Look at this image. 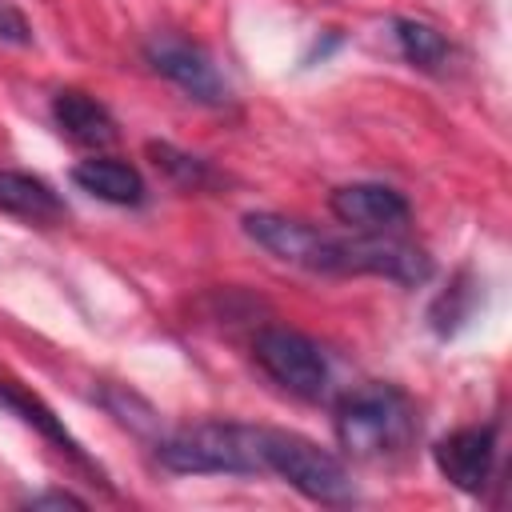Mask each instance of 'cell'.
Masks as SVG:
<instances>
[{"mask_svg":"<svg viewBox=\"0 0 512 512\" xmlns=\"http://www.w3.org/2000/svg\"><path fill=\"white\" fill-rule=\"evenodd\" d=\"M416 436V408L392 384H364L336 404V440L352 460H392Z\"/></svg>","mask_w":512,"mask_h":512,"instance_id":"obj_1","label":"cell"},{"mask_svg":"<svg viewBox=\"0 0 512 512\" xmlns=\"http://www.w3.org/2000/svg\"><path fill=\"white\" fill-rule=\"evenodd\" d=\"M156 460L168 472H228L256 476L264 472V428L232 420H200L156 436Z\"/></svg>","mask_w":512,"mask_h":512,"instance_id":"obj_2","label":"cell"},{"mask_svg":"<svg viewBox=\"0 0 512 512\" xmlns=\"http://www.w3.org/2000/svg\"><path fill=\"white\" fill-rule=\"evenodd\" d=\"M264 472H276L300 496H308L316 504H352L356 500V484H352L348 468L328 448H320L316 440H308L300 432L264 428Z\"/></svg>","mask_w":512,"mask_h":512,"instance_id":"obj_3","label":"cell"},{"mask_svg":"<svg viewBox=\"0 0 512 512\" xmlns=\"http://www.w3.org/2000/svg\"><path fill=\"white\" fill-rule=\"evenodd\" d=\"M244 232L284 264H296V268H308V272H328V276H348L344 240L324 236L320 228H312L304 220H292V216H280V212H248Z\"/></svg>","mask_w":512,"mask_h":512,"instance_id":"obj_4","label":"cell"},{"mask_svg":"<svg viewBox=\"0 0 512 512\" xmlns=\"http://www.w3.org/2000/svg\"><path fill=\"white\" fill-rule=\"evenodd\" d=\"M252 356L284 392H292L300 400H316L328 388V364L304 332L260 328L256 340H252Z\"/></svg>","mask_w":512,"mask_h":512,"instance_id":"obj_5","label":"cell"},{"mask_svg":"<svg viewBox=\"0 0 512 512\" xmlns=\"http://www.w3.org/2000/svg\"><path fill=\"white\" fill-rule=\"evenodd\" d=\"M144 56L164 80H172L192 100H200V104H224L228 100V84L200 44H192L176 32H160L144 44Z\"/></svg>","mask_w":512,"mask_h":512,"instance_id":"obj_6","label":"cell"},{"mask_svg":"<svg viewBox=\"0 0 512 512\" xmlns=\"http://www.w3.org/2000/svg\"><path fill=\"white\" fill-rule=\"evenodd\" d=\"M432 460L440 468V476L468 492V496H480L488 476H492V464H496V428L484 424V428H456L448 432L436 448H432Z\"/></svg>","mask_w":512,"mask_h":512,"instance_id":"obj_7","label":"cell"},{"mask_svg":"<svg viewBox=\"0 0 512 512\" xmlns=\"http://www.w3.org/2000/svg\"><path fill=\"white\" fill-rule=\"evenodd\" d=\"M328 208L352 232H396L408 224V200L388 184H340L328 196Z\"/></svg>","mask_w":512,"mask_h":512,"instance_id":"obj_8","label":"cell"},{"mask_svg":"<svg viewBox=\"0 0 512 512\" xmlns=\"http://www.w3.org/2000/svg\"><path fill=\"white\" fill-rule=\"evenodd\" d=\"M52 120H56V128H60L72 144H80V148H108V144L116 140V120H112V112H108L96 96H88V92H80V88L56 92V100H52Z\"/></svg>","mask_w":512,"mask_h":512,"instance_id":"obj_9","label":"cell"},{"mask_svg":"<svg viewBox=\"0 0 512 512\" xmlns=\"http://www.w3.org/2000/svg\"><path fill=\"white\" fill-rule=\"evenodd\" d=\"M0 212L28 220V224H60L68 216L52 184H44L32 172H16V168H0Z\"/></svg>","mask_w":512,"mask_h":512,"instance_id":"obj_10","label":"cell"},{"mask_svg":"<svg viewBox=\"0 0 512 512\" xmlns=\"http://www.w3.org/2000/svg\"><path fill=\"white\" fill-rule=\"evenodd\" d=\"M72 180L76 188H84L88 196L96 200H108V204H120V208H132L144 200V180L132 164L124 160H112V156H92V160H80L72 168Z\"/></svg>","mask_w":512,"mask_h":512,"instance_id":"obj_11","label":"cell"},{"mask_svg":"<svg viewBox=\"0 0 512 512\" xmlns=\"http://www.w3.org/2000/svg\"><path fill=\"white\" fill-rule=\"evenodd\" d=\"M0 408L16 412V416H20L24 424H32V428H36L40 436H48V440H52V444H56L60 452H68V456H72L76 464L92 468V464H88V456H84V448H80V444H76V440L68 436V428H64V424H60V420L52 416V408H48V404H44L40 396L24 392V388H20V384H12V380H0Z\"/></svg>","mask_w":512,"mask_h":512,"instance_id":"obj_12","label":"cell"},{"mask_svg":"<svg viewBox=\"0 0 512 512\" xmlns=\"http://www.w3.org/2000/svg\"><path fill=\"white\" fill-rule=\"evenodd\" d=\"M396 44L404 52V60L420 72H440L452 56V44L444 40L440 28L424 24V20H412V16H400L396 20Z\"/></svg>","mask_w":512,"mask_h":512,"instance_id":"obj_13","label":"cell"},{"mask_svg":"<svg viewBox=\"0 0 512 512\" xmlns=\"http://www.w3.org/2000/svg\"><path fill=\"white\" fill-rule=\"evenodd\" d=\"M148 156H152V164H156L176 188H184V192H200V188L216 184V176H212V168H208L204 160H196V156H188V152H180V148H172V144L152 140V144H148Z\"/></svg>","mask_w":512,"mask_h":512,"instance_id":"obj_14","label":"cell"},{"mask_svg":"<svg viewBox=\"0 0 512 512\" xmlns=\"http://www.w3.org/2000/svg\"><path fill=\"white\" fill-rule=\"evenodd\" d=\"M100 404L120 420V424H128L132 432H140V436H164L160 432V416H156V408L152 404H144L136 392H128V388H100Z\"/></svg>","mask_w":512,"mask_h":512,"instance_id":"obj_15","label":"cell"},{"mask_svg":"<svg viewBox=\"0 0 512 512\" xmlns=\"http://www.w3.org/2000/svg\"><path fill=\"white\" fill-rule=\"evenodd\" d=\"M0 40L4 44H32V28H28L24 12L8 0H0Z\"/></svg>","mask_w":512,"mask_h":512,"instance_id":"obj_16","label":"cell"},{"mask_svg":"<svg viewBox=\"0 0 512 512\" xmlns=\"http://www.w3.org/2000/svg\"><path fill=\"white\" fill-rule=\"evenodd\" d=\"M28 508H84V500L72 492H40V496H28Z\"/></svg>","mask_w":512,"mask_h":512,"instance_id":"obj_17","label":"cell"}]
</instances>
